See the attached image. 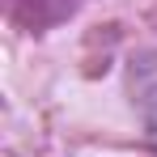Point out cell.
<instances>
[{
    "label": "cell",
    "mask_w": 157,
    "mask_h": 157,
    "mask_svg": "<svg viewBox=\"0 0 157 157\" xmlns=\"http://www.w3.org/2000/svg\"><path fill=\"white\" fill-rule=\"evenodd\" d=\"M132 94H136V106L144 115L149 140L157 149V59L153 55H140L136 59V68H132Z\"/></svg>",
    "instance_id": "6da1fadb"
}]
</instances>
